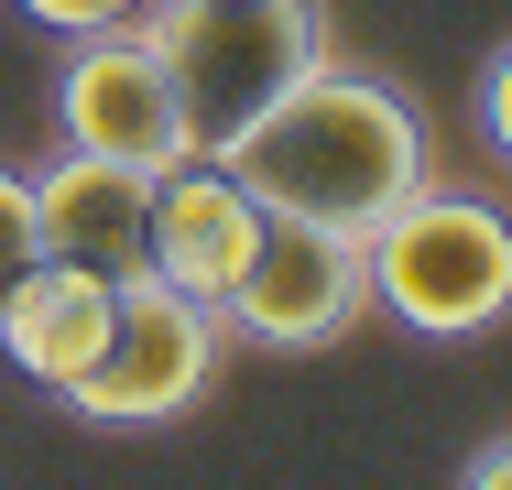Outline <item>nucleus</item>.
Instances as JSON below:
<instances>
[{
	"label": "nucleus",
	"mask_w": 512,
	"mask_h": 490,
	"mask_svg": "<svg viewBox=\"0 0 512 490\" xmlns=\"http://www.w3.org/2000/svg\"><path fill=\"white\" fill-rule=\"evenodd\" d=\"M153 186L164 175L66 142L55 164H33V240L55 262H88L109 284H131V273H153Z\"/></svg>",
	"instance_id": "0eeeda50"
},
{
	"label": "nucleus",
	"mask_w": 512,
	"mask_h": 490,
	"mask_svg": "<svg viewBox=\"0 0 512 490\" xmlns=\"http://www.w3.org/2000/svg\"><path fill=\"white\" fill-rule=\"evenodd\" d=\"M469 120H480V142H491V153L512 164V44L491 55V66H480V88H469Z\"/></svg>",
	"instance_id": "9b49d317"
},
{
	"label": "nucleus",
	"mask_w": 512,
	"mask_h": 490,
	"mask_svg": "<svg viewBox=\"0 0 512 490\" xmlns=\"http://www.w3.org/2000/svg\"><path fill=\"white\" fill-rule=\"evenodd\" d=\"M109 305H120V284H109V273H88V262H55V251H44L22 284L0 294V360H11L22 382L66 392L88 360H99Z\"/></svg>",
	"instance_id": "1a4fd4ad"
},
{
	"label": "nucleus",
	"mask_w": 512,
	"mask_h": 490,
	"mask_svg": "<svg viewBox=\"0 0 512 490\" xmlns=\"http://www.w3.org/2000/svg\"><path fill=\"white\" fill-rule=\"evenodd\" d=\"M131 22L164 55V88L186 109L197 153H218L240 120H262L327 55V11L316 0H142Z\"/></svg>",
	"instance_id": "f03ea898"
},
{
	"label": "nucleus",
	"mask_w": 512,
	"mask_h": 490,
	"mask_svg": "<svg viewBox=\"0 0 512 490\" xmlns=\"http://www.w3.org/2000/svg\"><path fill=\"white\" fill-rule=\"evenodd\" d=\"M55 120H66L77 153L142 164V175H164V164L197 153V142H186V109H175V88H164V55L142 44V22H88V33H66Z\"/></svg>",
	"instance_id": "423d86ee"
},
{
	"label": "nucleus",
	"mask_w": 512,
	"mask_h": 490,
	"mask_svg": "<svg viewBox=\"0 0 512 490\" xmlns=\"http://www.w3.org/2000/svg\"><path fill=\"white\" fill-rule=\"evenodd\" d=\"M22 11H33V22H44V33H88V22H109L99 0H22Z\"/></svg>",
	"instance_id": "f8f14e48"
},
{
	"label": "nucleus",
	"mask_w": 512,
	"mask_h": 490,
	"mask_svg": "<svg viewBox=\"0 0 512 490\" xmlns=\"http://www.w3.org/2000/svg\"><path fill=\"white\" fill-rule=\"evenodd\" d=\"M251 240H262V196L240 186L218 153L164 164V186H153V273L175 294H207V305H218V294L240 284Z\"/></svg>",
	"instance_id": "6e6552de"
},
{
	"label": "nucleus",
	"mask_w": 512,
	"mask_h": 490,
	"mask_svg": "<svg viewBox=\"0 0 512 490\" xmlns=\"http://www.w3.org/2000/svg\"><path fill=\"white\" fill-rule=\"evenodd\" d=\"M218 164L262 207L284 218H327V229H382L425 175H436V131L382 66H349V55H316L295 88L273 98L262 120H240L218 142Z\"/></svg>",
	"instance_id": "f257e3e1"
},
{
	"label": "nucleus",
	"mask_w": 512,
	"mask_h": 490,
	"mask_svg": "<svg viewBox=\"0 0 512 490\" xmlns=\"http://www.w3.org/2000/svg\"><path fill=\"white\" fill-rule=\"evenodd\" d=\"M218 360H229L218 305H207V294H175L164 273H131L120 305H109L99 360L55 392V403H66L77 425H99V436H153V425H175V414L207 403Z\"/></svg>",
	"instance_id": "20e7f679"
},
{
	"label": "nucleus",
	"mask_w": 512,
	"mask_h": 490,
	"mask_svg": "<svg viewBox=\"0 0 512 490\" xmlns=\"http://www.w3.org/2000/svg\"><path fill=\"white\" fill-rule=\"evenodd\" d=\"M33 262H44V240H33V175H11V164H0V294L22 284Z\"/></svg>",
	"instance_id": "9d476101"
},
{
	"label": "nucleus",
	"mask_w": 512,
	"mask_h": 490,
	"mask_svg": "<svg viewBox=\"0 0 512 490\" xmlns=\"http://www.w3.org/2000/svg\"><path fill=\"white\" fill-rule=\"evenodd\" d=\"M360 316H371V240L262 207V240H251L240 284L218 294V327L273 360H316V349H349Z\"/></svg>",
	"instance_id": "39448f33"
},
{
	"label": "nucleus",
	"mask_w": 512,
	"mask_h": 490,
	"mask_svg": "<svg viewBox=\"0 0 512 490\" xmlns=\"http://www.w3.org/2000/svg\"><path fill=\"white\" fill-rule=\"evenodd\" d=\"M371 316L414 338H491L512 316V218L469 186H425L371 229Z\"/></svg>",
	"instance_id": "7ed1b4c3"
},
{
	"label": "nucleus",
	"mask_w": 512,
	"mask_h": 490,
	"mask_svg": "<svg viewBox=\"0 0 512 490\" xmlns=\"http://www.w3.org/2000/svg\"><path fill=\"white\" fill-rule=\"evenodd\" d=\"M458 480H469V490H512V436H491V447H480Z\"/></svg>",
	"instance_id": "ddd939ff"
},
{
	"label": "nucleus",
	"mask_w": 512,
	"mask_h": 490,
	"mask_svg": "<svg viewBox=\"0 0 512 490\" xmlns=\"http://www.w3.org/2000/svg\"><path fill=\"white\" fill-rule=\"evenodd\" d=\"M99 11H109V22H131V11H142V0H99Z\"/></svg>",
	"instance_id": "4468645a"
}]
</instances>
